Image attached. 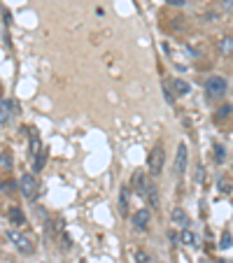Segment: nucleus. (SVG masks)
Segmentation results:
<instances>
[{
	"label": "nucleus",
	"mask_w": 233,
	"mask_h": 263,
	"mask_svg": "<svg viewBox=\"0 0 233 263\" xmlns=\"http://www.w3.org/2000/svg\"><path fill=\"white\" fill-rule=\"evenodd\" d=\"M219 247H222V249H229V247H231V233H229V231L222 235V242H219Z\"/></svg>",
	"instance_id": "17"
},
{
	"label": "nucleus",
	"mask_w": 233,
	"mask_h": 263,
	"mask_svg": "<svg viewBox=\"0 0 233 263\" xmlns=\"http://www.w3.org/2000/svg\"><path fill=\"white\" fill-rule=\"evenodd\" d=\"M217 263H231V261H224V259H222V261H217Z\"/></svg>",
	"instance_id": "22"
},
{
	"label": "nucleus",
	"mask_w": 233,
	"mask_h": 263,
	"mask_svg": "<svg viewBox=\"0 0 233 263\" xmlns=\"http://www.w3.org/2000/svg\"><path fill=\"white\" fill-rule=\"evenodd\" d=\"M133 259H136V263H154V261H152V256H149L145 249H136Z\"/></svg>",
	"instance_id": "15"
},
{
	"label": "nucleus",
	"mask_w": 233,
	"mask_h": 263,
	"mask_svg": "<svg viewBox=\"0 0 233 263\" xmlns=\"http://www.w3.org/2000/svg\"><path fill=\"white\" fill-rule=\"evenodd\" d=\"M19 191L23 193V198L26 200H38V179L33 177L31 172H23L21 177H19Z\"/></svg>",
	"instance_id": "3"
},
{
	"label": "nucleus",
	"mask_w": 233,
	"mask_h": 263,
	"mask_svg": "<svg viewBox=\"0 0 233 263\" xmlns=\"http://www.w3.org/2000/svg\"><path fill=\"white\" fill-rule=\"evenodd\" d=\"M163 166H166V151H163V145H154V149L149 151L147 156V172L152 177H159L163 172Z\"/></svg>",
	"instance_id": "1"
},
{
	"label": "nucleus",
	"mask_w": 233,
	"mask_h": 263,
	"mask_svg": "<svg viewBox=\"0 0 233 263\" xmlns=\"http://www.w3.org/2000/svg\"><path fill=\"white\" fill-rule=\"evenodd\" d=\"M10 221L14 224V226H21L23 221H26L23 219V212L19 210V207H10Z\"/></svg>",
	"instance_id": "14"
},
{
	"label": "nucleus",
	"mask_w": 233,
	"mask_h": 263,
	"mask_svg": "<svg viewBox=\"0 0 233 263\" xmlns=\"http://www.w3.org/2000/svg\"><path fill=\"white\" fill-rule=\"evenodd\" d=\"M205 94L210 95V98H219V95L226 94V79L224 77H210L208 82H205Z\"/></svg>",
	"instance_id": "5"
},
{
	"label": "nucleus",
	"mask_w": 233,
	"mask_h": 263,
	"mask_svg": "<svg viewBox=\"0 0 233 263\" xmlns=\"http://www.w3.org/2000/svg\"><path fill=\"white\" fill-rule=\"evenodd\" d=\"M173 89H175V95H187L191 91V86L184 82V79H180V77H175L173 79Z\"/></svg>",
	"instance_id": "12"
},
{
	"label": "nucleus",
	"mask_w": 233,
	"mask_h": 263,
	"mask_svg": "<svg viewBox=\"0 0 233 263\" xmlns=\"http://www.w3.org/2000/svg\"><path fill=\"white\" fill-rule=\"evenodd\" d=\"M14 110H17L14 100H10V98H0V124H7V121H10L12 114H14Z\"/></svg>",
	"instance_id": "7"
},
{
	"label": "nucleus",
	"mask_w": 233,
	"mask_h": 263,
	"mask_svg": "<svg viewBox=\"0 0 233 263\" xmlns=\"http://www.w3.org/2000/svg\"><path fill=\"white\" fill-rule=\"evenodd\" d=\"M82 263H86V261H82Z\"/></svg>",
	"instance_id": "23"
},
{
	"label": "nucleus",
	"mask_w": 233,
	"mask_h": 263,
	"mask_svg": "<svg viewBox=\"0 0 233 263\" xmlns=\"http://www.w3.org/2000/svg\"><path fill=\"white\" fill-rule=\"evenodd\" d=\"M131 224H133V228L136 231H147L149 224H152V212L147 207H140L131 214Z\"/></svg>",
	"instance_id": "4"
},
{
	"label": "nucleus",
	"mask_w": 233,
	"mask_h": 263,
	"mask_svg": "<svg viewBox=\"0 0 233 263\" xmlns=\"http://www.w3.org/2000/svg\"><path fill=\"white\" fill-rule=\"evenodd\" d=\"M119 212L124 217L128 214V189H121V193H119Z\"/></svg>",
	"instance_id": "13"
},
{
	"label": "nucleus",
	"mask_w": 233,
	"mask_h": 263,
	"mask_svg": "<svg viewBox=\"0 0 233 263\" xmlns=\"http://www.w3.org/2000/svg\"><path fill=\"white\" fill-rule=\"evenodd\" d=\"M217 52L224 54V56L233 54V38H231V35H224V38L217 40Z\"/></svg>",
	"instance_id": "10"
},
{
	"label": "nucleus",
	"mask_w": 233,
	"mask_h": 263,
	"mask_svg": "<svg viewBox=\"0 0 233 263\" xmlns=\"http://www.w3.org/2000/svg\"><path fill=\"white\" fill-rule=\"evenodd\" d=\"M7 238H10V242L14 244V249L19 254H26V256H31L33 252H35V247H33L31 238H26L23 233H19L17 228H10L7 231Z\"/></svg>",
	"instance_id": "2"
},
{
	"label": "nucleus",
	"mask_w": 233,
	"mask_h": 263,
	"mask_svg": "<svg viewBox=\"0 0 233 263\" xmlns=\"http://www.w3.org/2000/svg\"><path fill=\"white\" fill-rule=\"evenodd\" d=\"M187 166H189V149H187V142H180L177 154H175V172L177 175H184L187 172Z\"/></svg>",
	"instance_id": "6"
},
{
	"label": "nucleus",
	"mask_w": 233,
	"mask_h": 263,
	"mask_svg": "<svg viewBox=\"0 0 233 263\" xmlns=\"http://www.w3.org/2000/svg\"><path fill=\"white\" fill-rule=\"evenodd\" d=\"M168 2H170V5H175V7H182L187 0H168Z\"/></svg>",
	"instance_id": "21"
},
{
	"label": "nucleus",
	"mask_w": 233,
	"mask_h": 263,
	"mask_svg": "<svg viewBox=\"0 0 233 263\" xmlns=\"http://www.w3.org/2000/svg\"><path fill=\"white\" fill-rule=\"evenodd\" d=\"M170 221H173L175 226H180V228H189L191 226V219L187 217V212L182 210V207H175V210L170 212Z\"/></svg>",
	"instance_id": "8"
},
{
	"label": "nucleus",
	"mask_w": 233,
	"mask_h": 263,
	"mask_svg": "<svg viewBox=\"0 0 233 263\" xmlns=\"http://www.w3.org/2000/svg\"><path fill=\"white\" fill-rule=\"evenodd\" d=\"M142 196L149 200V205H152V207H159V193H156V187H154V184H147Z\"/></svg>",
	"instance_id": "11"
},
{
	"label": "nucleus",
	"mask_w": 233,
	"mask_h": 263,
	"mask_svg": "<svg viewBox=\"0 0 233 263\" xmlns=\"http://www.w3.org/2000/svg\"><path fill=\"white\" fill-rule=\"evenodd\" d=\"M214 151H217V154H214V158H217V163H222L224 156H226V151H224V147H222V145H214Z\"/></svg>",
	"instance_id": "18"
},
{
	"label": "nucleus",
	"mask_w": 233,
	"mask_h": 263,
	"mask_svg": "<svg viewBox=\"0 0 233 263\" xmlns=\"http://www.w3.org/2000/svg\"><path fill=\"white\" fill-rule=\"evenodd\" d=\"M219 2H222L224 10H233V0H219Z\"/></svg>",
	"instance_id": "20"
},
{
	"label": "nucleus",
	"mask_w": 233,
	"mask_h": 263,
	"mask_svg": "<svg viewBox=\"0 0 233 263\" xmlns=\"http://www.w3.org/2000/svg\"><path fill=\"white\" fill-rule=\"evenodd\" d=\"M180 244H184V247H196V244H198V238H196V233L191 231V228H182V233H180Z\"/></svg>",
	"instance_id": "9"
},
{
	"label": "nucleus",
	"mask_w": 233,
	"mask_h": 263,
	"mask_svg": "<svg viewBox=\"0 0 233 263\" xmlns=\"http://www.w3.org/2000/svg\"><path fill=\"white\" fill-rule=\"evenodd\" d=\"M44 161H47V154H44V151H40V158H35V170H42Z\"/></svg>",
	"instance_id": "19"
},
{
	"label": "nucleus",
	"mask_w": 233,
	"mask_h": 263,
	"mask_svg": "<svg viewBox=\"0 0 233 263\" xmlns=\"http://www.w3.org/2000/svg\"><path fill=\"white\" fill-rule=\"evenodd\" d=\"M31 154H40V135L31 133Z\"/></svg>",
	"instance_id": "16"
}]
</instances>
